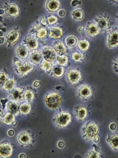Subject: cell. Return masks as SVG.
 <instances>
[{
	"mask_svg": "<svg viewBox=\"0 0 118 158\" xmlns=\"http://www.w3.org/2000/svg\"><path fill=\"white\" fill-rule=\"evenodd\" d=\"M82 137L87 141L98 143L100 140L99 128L98 125L94 122H88L84 124L81 129Z\"/></svg>",
	"mask_w": 118,
	"mask_h": 158,
	"instance_id": "6da1fadb",
	"label": "cell"
},
{
	"mask_svg": "<svg viewBox=\"0 0 118 158\" xmlns=\"http://www.w3.org/2000/svg\"><path fill=\"white\" fill-rule=\"evenodd\" d=\"M63 102L62 96L56 92H52L44 96V103L47 107L51 110L59 109Z\"/></svg>",
	"mask_w": 118,
	"mask_h": 158,
	"instance_id": "7a4b0ae2",
	"label": "cell"
},
{
	"mask_svg": "<svg viewBox=\"0 0 118 158\" xmlns=\"http://www.w3.org/2000/svg\"><path fill=\"white\" fill-rule=\"evenodd\" d=\"M71 121H72L71 114L64 111L58 112L53 118V122L58 128H66L70 124Z\"/></svg>",
	"mask_w": 118,
	"mask_h": 158,
	"instance_id": "3957f363",
	"label": "cell"
},
{
	"mask_svg": "<svg viewBox=\"0 0 118 158\" xmlns=\"http://www.w3.org/2000/svg\"><path fill=\"white\" fill-rule=\"evenodd\" d=\"M95 23L98 25L100 31H104L107 29L109 28L110 25V18L109 16L107 15H97L95 18Z\"/></svg>",
	"mask_w": 118,
	"mask_h": 158,
	"instance_id": "277c9868",
	"label": "cell"
},
{
	"mask_svg": "<svg viewBox=\"0 0 118 158\" xmlns=\"http://www.w3.org/2000/svg\"><path fill=\"white\" fill-rule=\"evenodd\" d=\"M92 96V89L88 85L83 84L79 87L77 90V96L82 100H88Z\"/></svg>",
	"mask_w": 118,
	"mask_h": 158,
	"instance_id": "5b68a950",
	"label": "cell"
},
{
	"mask_svg": "<svg viewBox=\"0 0 118 158\" xmlns=\"http://www.w3.org/2000/svg\"><path fill=\"white\" fill-rule=\"evenodd\" d=\"M107 47L108 48L113 49L118 47V31L114 30L109 32L107 37Z\"/></svg>",
	"mask_w": 118,
	"mask_h": 158,
	"instance_id": "8992f818",
	"label": "cell"
},
{
	"mask_svg": "<svg viewBox=\"0 0 118 158\" xmlns=\"http://www.w3.org/2000/svg\"><path fill=\"white\" fill-rule=\"evenodd\" d=\"M40 52H41L43 60H45L50 61V62H53L54 60H56V54L54 49L51 47H44L42 48Z\"/></svg>",
	"mask_w": 118,
	"mask_h": 158,
	"instance_id": "52a82bcc",
	"label": "cell"
},
{
	"mask_svg": "<svg viewBox=\"0 0 118 158\" xmlns=\"http://www.w3.org/2000/svg\"><path fill=\"white\" fill-rule=\"evenodd\" d=\"M82 79L80 71L76 69H71L67 72V80L70 84L75 85L77 84L80 80Z\"/></svg>",
	"mask_w": 118,
	"mask_h": 158,
	"instance_id": "ba28073f",
	"label": "cell"
},
{
	"mask_svg": "<svg viewBox=\"0 0 118 158\" xmlns=\"http://www.w3.org/2000/svg\"><path fill=\"white\" fill-rule=\"evenodd\" d=\"M85 31L89 38H95L100 33V29L95 22H89L85 28Z\"/></svg>",
	"mask_w": 118,
	"mask_h": 158,
	"instance_id": "9c48e42d",
	"label": "cell"
},
{
	"mask_svg": "<svg viewBox=\"0 0 118 158\" xmlns=\"http://www.w3.org/2000/svg\"><path fill=\"white\" fill-rule=\"evenodd\" d=\"M34 70V64L31 63L25 62L22 63L19 66L16 67V70L20 76H25L27 75L30 72H31Z\"/></svg>",
	"mask_w": 118,
	"mask_h": 158,
	"instance_id": "30bf717a",
	"label": "cell"
},
{
	"mask_svg": "<svg viewBox=\"0 0 118 158\" xmlns=\"http://www.w3.org/2000/svg\"><path fill=\"white\" fill-rule=\"evenodd\" d=\"M23 44L29 49V51H36L37 48H38V40L33 36V35H30V36H27L26 38L24 39Z\"/></svg>",
	"mask_w": 118,
	"mask_h": 158,
	"instance_id": "8fae6325",
	"label": "cell"
},
{
	"mask_svg": "<svg viewBox=\"0 0 118 158\" xmlns=\"http://www.w3.org/2000/svg\"><path fill=\"white\" fill-rule=\"evenodd\" d=\"M24 93L23 89L22 88H14L13 90L10 92V99L11 100L17 102H20L23 100L24 98Z\"/></svg>",
	"mask_w": 118,
	"mask_h": 158,
	"instance_id": "7c38bea8",
	"label": "cell"
},
{
	"mask_svg": "<svg viewBox=\"0 0 118 158\" xmlns=\"http://www.w3.org/2000/svg\"><path fill=\"white\" fill-rule=\"evenodd\" d=\"M13 148L9 143H2L0 146V157L2 158L9 157L12 154Z\"/></svg>",
	"mask_w": 118,
	"mask_h": 158,
	"instance_id": "4fadbf2b",
	"label": "cell"
},
{
	"mask_svg": "<svg viewBox=\"0 0 118 158\" xmlns=\"http://www.w3.org/2000/svg\"><path fill=\"white\" fill-rule=\"evenodd\" d=\"M32 138L31 135L25 131L20 132L18 135V141L22 146H27V145L30 144Z\"/></svg>",
	"mask_w": 118,
	"mask_h": 158,
	"instance_id": "5bb4252c",
	"label": "cell"
},
{
	"mask_svg": "<svg viewBox=\"0 0 118 158\" xmlns=\"http://www.w3.org/2000/svg\"><path fill=\"white\" fill-rule=\"evenodd\" d=\"M15 53L17 57L21 60H25L26 59L27 57H29V49L25 46L24 44L18 45V46L16 48Z\"/></svg>",
	"mask_w": 118,
	"mask_h": 158,
	"instance_id": "9a60e30c",
	"label": "cell"
},
{
	"mask_svg": "<svg viewBox=\"0 0 118 158\" xmlns=\"http://www.w3.org/2000/svg\"><path fill=\"white\" fill-rule=\"evenodd\" d=\"M19 35L20 34H19L18 31L15 30V29H12L6 35V43H8L9 45L14 44L18 40Z\"/></svg>",
	"mask_w": 118,
	"mask_h": 158,
	"instance_id": "2e32d148",
	"label": "cell"
},
{
	"mask_svg": "<svg viewBox=\"0 0 118 158\" xmlns=\"http://www.w3.org/2000/svg\"><path fill=\"white\" fill-rule=\"evenodd\" d=\"M19 12H20V10H19L18 6V5L14 4V3L9 4L6 7V12L7 16L9 18H12V19L17 17L19 15Z\"/></svg>",
	"mask_w": 118,
	"mask_h": 158,
	"instance_id": "e0dca14e",
	"label": "cell"
},
{
	"mask_svg": "<svg viewBox=\"0 0 118 158\" xmlns=\"http://www.w3.org/2000/svg\"><path fill=\"white\" fill-rule=\"evenodd\" d=\"M74 113H75L77 120L79 121V122H82L83 120H85L87 115H88V110H87L85 106H79V107L75 109Z\"/></svg>",
	"mask_w": 118,
	"mask_h": 158,
	"instance_id": "ac0fdd59",
	"label": "cell"
},
{
	"mask_svg": "<svg viewBox=\"0 0 118 158\" xmlns=\"http://www.w3.org/2000/svg\"><path fill=\"white\" fill-rule=\"evenodd\" d=\"M6 110L7 112L17 115L19 112V106L17 102L10 100L6 105Z\"/></svg>",
	"mask_w": 118,
	"mask_h": 158,
	"instance_id": "d6986e66",
	"label": "cell"
},
{
	"mask_svg": "<svg viewBox=\"0 0 118 158\" xmlns=\"http://www.w3.org/2000/svg\"><path fill=\"white\" fill-rule=\"evenodd\" d=\"M107 142L114 151H118V134L114 133L107 137Z\"/></svg>",
	"mask_w": 118,
	"mask_h": 158,
	"instance_id": "ffe728a7",
	"label": "cell"
},
{
	"mask_svg": "<svg viewBox=\"0 0 118 158\" xmlns=\"http://www.w3.org/2000/svg\"><path fill=\"white\" fill-rule=\"evenodd\" d=\"M42 58H43V56H42L41 52L38 51H31L29 54V60H30V63H31L32 64H41L42 62Z\"/></svg>",
	"mask_w": 118,
	"mask_h": 158,
	"instance_id": "44dd1931",
	"label": "cell"
},
{
	"mask_svg": "<svg viewBox=\"0 0 118 158\" xmlns=\"http://www.w3.org/2000/svg\"><path fill=\"white\" fill-rule=\"evenodd\" d=\"M63 35V29L59 27H52L50 28L49 36L52 39H59Z\"/></svg>",
	"mask_w": 118,
	"mask_h": 158,
	"instance_id": "7402d4cb",
	"label": "cell"
},
{
	"mask_svg": "<svg viewBox=\"0 0 118 158\" xmlns=\"http://www.w3.org/2000/svg\"><path fill=\"white\" fill-rule=\"evenodd\" d=\"M60 2L57 0H52V1H47L45 3V7L49 12H56L59 9Z\"/></svg>",
	"mask_w": 118,
	"mask_h": 158,
	"instance_id": "603a6c76",
	"label": "cell"
},
{
	"mask_svg": "<svg viewBox=\"0 0 118 158\" xmlns=\"http://www.w3.org/2000/svg\"><path fill=\"white\" fill-rule=\"evenodd\" d=\"M53 48L54 49L56 55H65L66 53V48L62 41H58L55 43Z\"/></svg>",
	"mask_w": 118,
	"mask_h": 158,
	"instance_id": "cb8c5ba5",
	"label": "cell"
},
{
	"mask_svg": "<svg viewBox=\"0 0 118 158\" xmlns=\"http://www.w3.org/2000/svg\"><path fill=\"white\" fill-rule=\"evenodd\" d=\"M64 71H65V70H64L63 67L58 65V64H56V65L53 66L51 73L56 78H60V77H62L63 76Z\"/></svg>",
	"mask_w": 118,
	"mask_h": 158,
	"instance_id": "d4e9b609",
	"label": "cell"
},
{
	"mask_svg": "<svg viewBox=\"0 0 118 158\" xmlns=\"http://www.w3.org/2000/svg\"><path fill=\"white\" fill-rule=\"evenodd\" d=\"M78 39H77L76 37L74 36V35H69V36H68L65 40L66 46L69 48H75L76 45H78Z\"/></svg>",
	"mask_w": 118,
	"mask_h": 158,
	"instance_id": "484cf974",
	"label": "cell"
},
{
	"mask_svg": "<svg viewBox=\"0 0 118 158\" xmlns=\"http://www.w3.org/2000/svg\"><path fill=\"white\" fill-rule=\"evenodd\" d=\"M31 106L30 102H23L19 106V112H20L22 115H28L31 112Z\"/></svg>",
	"mask_w": 118,
	"mask_h": 158,
	"instance_id": "4316f807",
	"label": "cell"
},
{
	"mask_svg": "<svg viewBox=\"0 0 118 158\" xmlns=\"http://www.w3.org/2000/svg\"><path fill=\"white\" fill-rule=\"evenodd\" d=\"M53 66H54L53 62H50V61H47L43 60L41 62V64H40V69L44 72L49 73L52 71Z\"/></svg>",
	"mask_w": 118,
	"mask_h": 158,
	"instance_id": "83f0119b",
	"label": "cell"
},
{
	"mask_svg": "<svg viewBox=\"0 0 118 158\" xmlns=\"http://www.w3.org/2000/svg\"><path fill=\"white\" fill-rule=\"evenodd\" d=\"M14 121H15V115L12 113H9V112H7L6 115L3 116L2 119V122L5 125H12L14 122Z\"/></svg>",
	"mask_w": 118,
	"mask_h": 158,
	"instance_id": "f1b7e54d",
	"label": "cell"
},
{
	"mask_svg": "<svg viewBox=\"0 0 118 158\" xmlns=\"http://www.w3.org/2000/svg\"><path fill=\"white\" fill-rule=\"evenodd\" d=\"M71 16H72V19L76 22H79L82 21L84 18V12L83 10L81 9H76L73 10L71 13Z\"/></svg>",
	"mask_w": 118,
	"mask_h": 158,
	"instance_id": "f546056e",
	"label": "cell"
},
{
	"mask_svg": "<svg viewBox=\"0 0 118 158\" xmlns=\"http://www.w3.org/2000/svg\"><path fill=\"white\" fill-rule=\"evenodd\" d=\"M16 84V82L14 79H9L7 82L5 83L4 86H2V89L6 92H11L14 89V86Z\"/></svg>",
	"mask_w": 118,
	"mask_h": 158,
	"instance_id": "4dcf8cb0",
	"label": "cell"
},
{
	"mask_svg": "<svg viewBox=\"0 0 118 158\" xmlns=\"http://www.w3.org/2000/svg\"><path fill=\"white\" fill-rule=\"evenodd\" d=\"M56 64L62 67H66L68 64V57L66 55H56Z\"/></svg>",
	"mask_w": 118,
	"mask_h": 158,
	"instance_id": "1f68e13d",
	"label": "cell"
},
{
	"mask_svg": "<svg viewBox=\"0 0 118 158\" xmlns=\"http://www.w3.org/2000/svg\"><path fill=\"white\" fill-rule=\"evenodd\" d=\"M35 99V94H34L33 92L30 89H27L25 92V94H24V99L27 102H31L32 101Z\"/></svg>",
	"mask_w": 118,
	"mask_h": 158,
	"instance_id": "d6a6232c",
	"label": "cell"
},
{
	"mask_svg": "<svg viewBox=\"0 0 118 158\" xmlns=\"http://www.w3.org/2000/svg\"><path fill=\"white\" fill-rule=\"evenodd\" d=\"M78 48L81 51H85L88 49L89 48V42L86 40H82V41H79L78 42Z\"/></svg>",
	"mask_w": 118,
	"mask_h": 158,
	"instance_id": "836d02e7",
	"label": "cell"
},
{
	"mask_svg": "<svg viewBox=\"0 0 118 158\" xmlns=\"http://www.w3.org/2000/svg\"><path fill=\"white\" fill-rule=\"evenodd\" d=\"M47 35V31L46 28H39V30L37 32V37L39 39H43L45 38Z\"/></svg>",
	"mask_w": 118,
	"mask_h": 158,
	"instance_id": "e575fe53",
	"label": "cell"
},
{
	"mask_svg": "<svg viewBox=\"0 0 118 158\" xmlns=\"http://www.w3.org/2000/svg\"><path fill=\"white\" fill-rule=\"evenodd\" d=\"M9 80V77H8L7 74L5 72L2 71L1 74H0V85H1L2 87L5 85V83Z\"/></svg>",
	"mask_w": 118,
	"mask_h": 158,
	"instance_id": "d590c367",
	"label": "cell"
},
{
	"mask_svg": "<svg viewBox=\"0 0 118 158\" xmlns=\"http://www.w3.org/2000/svg\"><path fill=\"white\" fill-rule=\"evenodd\" d=\"M100 157H101L100 153L95 149L90 151L88 153V154L86 155V157H89V158H98Z\"/></svg>",
	"mask_w": 118,
	"mask_h": 158,
	"instance_id": "8d00e7d4",
	"label": "cell"
},
{
	"mask_svg": "<svg viewBox=\"0 0 118 158\" xmlns=\"http://www.w3.org/2000/svg\"><path fill=\"white\" fill-rule=\"evenodd\" d=\"M72 58L75 62H79L83 58V54L79 52H74L72 54Z\"/></svg>",
	"mask_w": 118,
	"mask_h": 158,
	"instance_id": "74e56055",
	"label": "cell"
},
{
	"mask_svg": "<svg viewBox=\"0 0 118 158\" xmlns=\"http://www.w3.org/2000/svg\"><path fill=\"white\" fill-rule=\"evenodd\" d=\"M47 19V23L49 24V25H53V24L56 23L58 21L57 18L54 15L49 16V17H48Z\"/></svg>",
	"mask_w": 118,
	"mask_h": 158,
	"instance_id": "f35d334b",
	"label": "cell"
},
{
	"mask_svg": "<svg viewBox=\"0 0 118 158\" xmlns=\"http://www.w3.org/2000/svg\"><path fill=\"white\" fill-rule=\"evenodd\" d=\"M56 145H57V148H59V149H63V148H65L66 144L63 141L59 140V141L57 142V144H56Z\"/></svg>",
	"mask_w": 118,
	"mask_h": 158,
	"instance_id": "ab89813d",
	"label": "cell"
},
{
	"mask_svg": "<svg viewBox=\"0 0 118 158\" xmlns=\"http://www.w3.org/2000/svg\"><path fill=\"white\" fill-rule=\"evenodd\" d=\"M113 67H114V70L118 73V57L114 59V60L113 61Z\"/></svg>",
	"mask_w": 118,
	"mask_h": 158,
	"instance_id": "60d3db41",
	"label": "cell"
},
{
	"mask_svg": "<svg viewBox=\"0 0 118 158\" xmlns=\"http://www.w3.org/2000/svg\"><path fill=\"white\" fill-rule=\"evenodd\" d=\"M117 125H116V123H114V122H112L111 124H110L109 128H110V130H111L112 132L115 131L117 130Z\"/></svg>",
	"mask_w": 118,
	"mask_h": 158,
	"instance_id": "b9f144b4",
	"label": "cell"
},
{
	"mask_svg": "<svg viewBox=\"0 0 118 158\" xmlns=\"http://www.w3.org/2000/svg\"><path fill=\"white\" fill-rule=\"evenodd\" d=\"M57 14L60 18H63L64 16L66 15V11L64 10V9H59V10L58 11Z\"/></svg>",
	"mask_w": 118,
	"mask_h": 158,
	"instance_id": "7bdbcfd3",
	"label": "cell"
},
{
	"mask_svg": "<svg viewBox=\"0 0 118 158\" xmlns=\"http://www.w3.org/2000/svg\"><path fill=\"white\" fill-rule=\"evenodd\" d=\"M32 86H33V87H35V88H39L40 86V82L39 80H35L32 83Z\"/></svg>",
	"mask_w": 118,
	"mask_h": 158,
	"instance_id": "ee69618b",
	"label": "cell"
},
{
	"mask_svg": "<svg viewBox=\"0 0 118 158\" xmlns=\"http://www.w3.org/2000/svg\"><path fill=\"white\" fill-rule=\"evenodd\" d=\"M81 2H79V1H75V0H73V1H72L71 2V6H72V7H75V6H78V5H79V4H81Z\"/></svg>",
	"mask_w": 118,
	"mask_h": 158,
	"instance_id": "f6af8a7d",
	"label": "cell"
},
{
	"mask_svg": "<svg viewBox=\"0 0 118 158\" xmlns=\"http://www.w3.org/2000/svg\"><path fill=\"white\" fill-rule=\"evenodd\" d=\"M7 135L9 137H13L14 135V131L13 129H9L7 131Z\"/></svg>",
	"mask_w": 118,
	"mask_h": 158,
	"instance_id": "bcb514c9",
	"label": "cell"
},
{
	"mask_svg": "<svg viewBox=\"0 0 118 158\" xmlns=\"http://www.w3.org/2000/svg\"><path fill=\"white\" fill-rule=\"evenodd\" d=\"M40 22L43 25H47V20L44 19V18H42L41 20H40Z\"/></svg>",
	"mask_w": 118,
	"mask_h": 158,
	"instance_id": "7dc6e473",
	"label": "cell"
},
{
	"mask_svg": "<svg viewBox=\"0 0 118 158\" xmlns=\"http://www.w3.org/2000/svg\"><path fill=\"white\" fill-rule=\"evenodd\" d=\"M83 29H84L83 27H79V28H78L79 33H82V31H83Z\"/></svg>",
	"mask_w": 118,
	"mask_h": 158,
	"instance_id": "c3c4849f",
	"label": "cell"
},
{
	"mask_svg": "<svg viewBox=\"0 0 118 158\" xmlns=\"http://www.w3.org/2000/svg\"><path fill=\"white\" fill-rule=\"evenodd\" d=\"M18 157H27V156L24 154H21L20 155L18 156Z\"/></svg>",
	"mask_w": 118,
	"mask_h": 158,
	"instance_id": "681fc988",
	"label": "cell"
}]
</instances>
